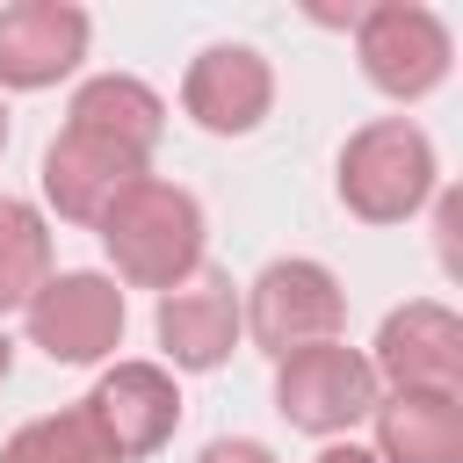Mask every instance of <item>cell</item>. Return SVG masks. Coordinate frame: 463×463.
<instances>
[{"label":"cell","instance_id":"1","mask_svg":"<svg viewBox=\"0 0 463 463\" xmlns=\"http://www.w3.org/2000/svg\"><path fill=\"white\" fill-rule=\"evenodd\" d=\"M101 253H109V268H116V282L123 289H181L195 268H203V239H210V217H203V203L181 188V181H159V174H145V181H130L109 210H101Z\"/></svg>","mask_w":463,"mask_h":463},{"label":"cell","instance_id":"7","mask_svg":"<svg viewBox=\"0 0 463 463\" xmlns=\"http://www.w3.org/2000/svg\"><path fill=\"white\" fill-rule=\"evenodd\" d=\"M80 412L94 420V434L109 441L116 463H145V456H159V449L174 441V427H181V383H174L166 362L116 354V362H101L94 391L80 398Z\"/></svg>","mask_w":463,"mask_h":463},{"label":"cell","instance_id":"12","mask_svg":"<svg viewBox=\"0 0 463 463\" xmlns=\"http://www.w3.org/2000/svg\"><path fill=\"white\" fill-rule=\"evenodd\" d=\"M152 174V159L145 152H123V145H109V137H94V130H72V123H58V137L43 145V203L65 217V224H101V210L130 188V181H145Z\"/></svg>","mask_w":463,"mask_h":463},{"label":"cell","instance_id":"19","mask_svg":"<svg viewBox=\"0 0 463 463\" xmlns=\"http://www.w3.org/2000/svg\"><path fill=\"white\" fill-rule=\"evenodd\" d=\"M311 463H376V449H362V441H326Z\"/></svg>","mask_w":463,"mask_h":463},{"label":"cell","instance_id":"21","mask_svg":"<svg viewBox=\"0 0 463 463\" xmlns=\"http://www.w3.org/2000/svg\"><path fill=\"white\" fill-rule=\"evenodd\" d=\"M7 137H14V123H7V94H0V152H7Z\"/></svg>","mask_w":463,"mask_h":463},{"label":"cell","instance_id":"16","mask_svg":"<svg viewBox=\"0 0 463 463\" xmlns=\"http://www.w3.org/2000/svg\"><path fill=\"white\" fill-rule=\"evenodd\" d=\"M0 463H116V456H109V441L94 434V420H87L80 405H65V412L22 420V427L0 441Z\"/></svg>","mask_w":463,"mask_h":463},{"label":"cell","instance_id":"10","mask_svg":"<svg viewBox=\"0 0 463 463\" xmlns=\"http://www.w3.org/2000/svg\"><path fill=\"white\" fill-rule=\"evenodd\" d=\"M275 109V65L253 43H203L181 72V116L210 137H253Z\"/></svg>","mask_w":463,"mask_h":463},{"label":"cell","instance_id":"2","mask_svg":"<svg viewBox=\"0 0 463 463\" xmlns=\"http://www.w3.org/2000/svg\"><path fill=\"white\" fill-rule=\"evenodd\" d=\"M340 210L362 224H405L434 203L441 188V152L412 116H376L362 130H347L340 166H333Z\"/></svg>","mask_w":463,"mask_h":463},{"label":"cell","instance_id":"17","mask_svg":"<svg viewBox=\"0 0 463 463\" xmlns=\"http://www.w3.org/2000/svg\"><path fill=\"white\" fill-rule=\"evenodd\" d=\"M195 463H275V449L253 441V434H217V441L195 449Z\"/></svg>","mask_w":463,"mask_h":463},{"label":"cell","instance_id":"13","mask_svg":"<svg viewBox=\"0 0 463 463\" xmlns=\"http://www.w3.org/2000/svg\"><path fill=\"white\" fill-rule=\"evenodd\" d=\"M369 427L376 463H463V398L449 391H383Z\"/></svg>","mask_w":463,"mask_h":463},{"label":"cell","instance_id":"6","mask_svg":"<svg viewBox=\"0 0 463 463\" xmlns=\"http://www.w3.org/2000/svg\"><path fill=\"white\" fill-rule=\"evenodd\" d=\"M376 398H383V383H376L369 354L347 340H318V347H297L275 362V412L311 441H347L376 412Z\"/></svg>","mask_w":463,"mask_h":463},{"label":"cell","instance_id":"15","mask_svg":"<svg viewBox=\"0 0 463 463\" xmlns=\"http://www.w3.org/2000/svg\"><path fill=\"white\" fill-rule=\"evenodd\" d=\"M43 282H51V224L29 195H0V318L29 311Z\"/></svg>","mask_w":463,"mask_h":463},{"label":"cell","instance_id":"20","mask_svg":"<svg viewBox=\"0 0 463 463\" xmlns=\"http://www.w3.org/2000/svg\"><path fill=\"white\" fill-rule=\"evenodd\" d=\"M7 369H14V340L0 333V383H7Z\"/></svg>","mask_w":463,"mask_h":463},{"label":"cell","instance_id":"5","mask_svg":"<svg viewBox=\"0 0 463 463\" xmlns=\"http://www.w3.org/2000/svg\"><path fill=\"white\" fill-rule=\"evenodd\" d=\"M22 326H29L36 354H51L65 369H101L123 347L130 304H123V282L101 268H51V282L29 297Z\"/></svg>","mask_w":463,"mask_h":463},{"label":"cell","instance_id":"8","mask_svg":"<svg viewBox=\"0 0 463 463\" xmlns=\"http://www.w3.org/2000/svg\"><path fill=\"white\" fill-rule=\"evenodd\" d=\"M383 391H449L463 398V318L441 297H412L383 311L376 340L362 347Z\"/></svg>","mask_w":463,"mask_h":463},{"label":"cell","instance_id":"14","mask_svg":"<svg viewBox=\"0 0 463 463\" xmlns=\"http://www.w3.org/2000/svg\"><path fill=\"white\" fill-rule=\"evenodd\" d=\"M65 123L152 159V145H159V130H166V101H159V87H145L137 72H94V80L72 87Z\"/></svg>","mask_w":463,"mask_h":463},{"label":"cell","instance_id":"4","mask_svg":"<svg viewBox=\"0 0 463 463\" xmlns=\"http://www.w3.org/2000/svg\"><path fill=\"white\" fill-rule=\"evenodd\" d=\"M354 65H362V80L376 94H391L398 109H412V101H427L449 80L456 36L420 0H369V7H354Z\"/></svg>","mask_w":463,"mask_h":463},{"label":"cell","instance_id":"18","mask_svg":"<svg viewBox=\"0 0 463 463\" xmlns=\"http://www.w3.org/2000/svg\"><path fill=\"white\" fill-rule=\"evenodd\" d=\"M456 224H463V195L456 188H434V246H441V268L456 275Z\"/></svg>","mask_w":463,"mask_h":463},{"label":"cell","instance_id":"9","mask_svg":"<svg viewBox=\"0 0 463 463\" xmlns=\"http://www.w3.org/2000/svg\"><path fill=\"white\" fill-rule=\"evenodd\" d=\"M94 14L80 0H14L0 7V94H43L80 72Z\"/></svg>","mask_w":463,"mask_h":463},{"label":"cell","instance_id":"11","mask_svg":"<svg viewBox=\"0 0 463 463\" xmlns=\"http://www.w3.org/2000/svg\"><path fill=\"white\" fill-rule=\"evenodd\" d=\"M152 333H159V354H166L174 376H210V369H224L232 347L246 340V333H239V289H232V275L203 260L181 289L159 297Z\"/></svg>","mask_w":463,"mask_h":463},{"label":"cell","instance_id":"3","mask_svg":"<svg viewBox=\"0 0 463 463\" xmlns=\"http://www.w3.org/2000/svg\"><path fill=\"white\" fill-rule=\"evenodd\" d=\"M340 326H347V289L311 253H282L239 289V333L268 362H282L297 347H318V340H340Z\"/></svg>","mask_w":463,"mask_h":463}]
</instances>
